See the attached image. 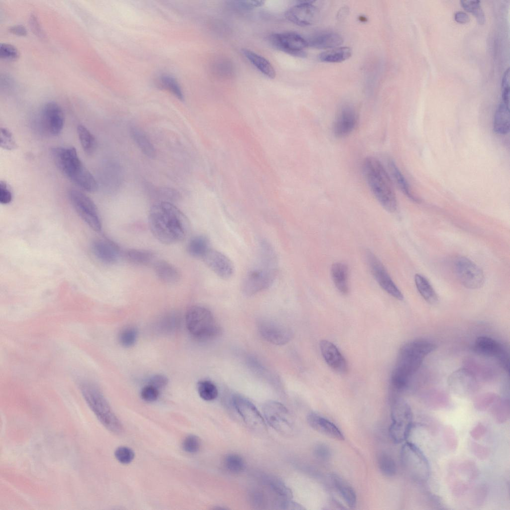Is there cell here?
Returning a JSON list of instances; mask_svg holds the SVG:
<instances>
[{
  "instance_id": "cell-1",
  "label": "cell",
  "mask_w": 510,
  "mask_h": 510,
  "mask_svg": "<svg viewBox=\"0 0 510 510\" xmlns=\"http://www.w3.org/2000/svg\"><path fill=\"white\" fill-rule=\"evenodd\" d=\"M148 224L153 236L166 245L183 241L190 228L186 216L171 202L166 201L156 202L151 207Z\"/></svg>"
},
{
  "instance_id": "cell-2",
  "label": "cell",
  "mask_w": 510,
  "mask_h": 510,
  "mask_svg": "<svg viewBox=\"0 0 510 510\" xmlns=\"http://www.w3.org/2000/svg\"><path fill=\"white\" fill-rule=\"evenodd\" d=\"M435 344L425 340L407 342L400 349L390 378L395 390H402L407 385L411 377L417 371L425 357L433 351Z\"/></svg>"
},
{
  "instance_id": "cell-3",
  "label": "cell",
  "mask_w": 510,
  "mask_h": 510,
  "mask_svg": "<svg viewBox=\"0 0 510 510\" xmlns=\"http://www.w3.org/2000/svg\"><path fill=\"white\" fill-rule=\"evenodd\" d=\"M51 154L57 167L69 179L86 191H96L97 181L81 161L75 148L54 147Z\"/></svg>"
},
{
  "instance_id": "cell-4",
  "label": "cell",
  "mask_w": 510,
  "mask_h": 510,
  "mask_svg": "<svg viewBox=\"0 0 510 510\" xmlns=\"http://www.w3.org/2000/svg\"><path fill=\"white\" fill-rule=\"evenodd\" d=\"M363 171L369 187L382 206L394 212L397 200L391 178L383 165L374 157H368L363 164Z\"/></svg>"
},
{
  "instance_id": "cell-5",
  "label": "cell",
  "mask_w": 510,
  "mask_h": 510,
  "mask_svg": "<svg viewBox=\"0 0 510 510\" xmlns=\"http://www.w3.org/2000/svg\"><path fill=\"white\" fill-rule=\"evenodd\" d=\"M80 389L88 406L103 426L113 433H121L122 424L100 389L91 382H84Z\"/></svg>"
},
{
  "instance_id": "cell-6",
  "label": "cell",
  "mask_w": 510,
  "mask_h": 510,
  "mask_svg": "<svg viewBox=\"0 0 510 510\" xmlns=\"http://www.w3.org/2000/svg\"><path fill=\"white\" fill-rule=\"evenodd\" d=\"M185 319L189 332L200 340H212L221 333V328L212 312L203 306L194 305L190 307Z\"/></svg>"
},
{
  "instance_id": "cell-7",
  "label": "cell",
  "mask_w": 510,
  "mask_h": 510,
  "mask_svg": "<svg viewBox=\"0 0 510 510\" xmlns=\"http://www.w3.org/2000/svg\"><path fill=\"white\" fill-rule=\"evenodd\" d=\"M402 464L409 475L415 481H426L430 475V465L422 451L414 444L406 442L400 453Z\"/></svg>"
},
{
  "instance_id": "cell-8",
  "label": "cell",
  "mask_w": 510,
  "mask_h": 510,
  "mask_svg": "<svg viewBox=\"0 0 510 510\" xmlns=\"http://www.w3.org/2000/svg\"><path fill=\"white\" fill-rule=\"evenodd\" d=\"M392 423L389 433L395 443H400L408 437L412 426V413L409 404L403 399H395L391 407Z\"/></svg>"
},
{
  "instance_id": "cell-9",
  "label": "cell",
  "mask_w": 510,
  "mask_h": 510,
  "mask_svg": "<svg viewBox=\"0 0 510 510\" xmlns=\"http://www.w3.org/2000/svg\"><path fill=\"white\" fill-rule=\"evenodd\" d=\"M265 421L276 431L289 436L293 431L294 422L289 410L279 402L269 400L262 407Z\"/></svg>"
},
{
  "instance_id": "cell-10",
  "label": "cell",
  "mask_w": 510,
  "mask_h": 510,
  "mask_svg": "<svg viewBox=\"0 0 510 510\" xmlns=\"http://www.w3.org/2000/svg\"><path fill=\"white\" fill-rule=\"evenodd\" d=\"M70 203L81 218L93 230L100 232L102 223L97 208L85 194L75 189L68 192Z\"/></svg>"
},
{
  "instance_id": "cell-11",
  "label": "cell",
  "mask_w": 510,
  "mask_h": 510,
  "mask_svg": "<svg viewBox=\"0 0 510 510\" xmlns=\"http://www.w3.org/2000/svg\"><path fill=\"white\" fill-rule=\"evenodd\" d=\"M453 268L456 276L465 287L477 289L483 285L485 277L482 270L469 258L457 257L454 261Z\"/></svg>"
},
{
  "instance_id": "cell-12",
  "label": "cell",
  "mask_w": 510,
  "mask_h": 510,
  "mask_svg": "<svg viewBox=\"0 0 510 510\" xmlns=\"http://www.w3.org/2000/svg\"><path fill=\"white\" fill-rule=\"evenodd\" d=\"M232 402L236 411L250 428L260 433L266 431L265 420L250 400L237 394L233 396Z\"/></svg>"
},
{
  "instance_id": "cell-13",
  "label": "cell",
  "mask_w": 510,
  "mask_h": 510,
  "mask_svg": "<svg viewBox=\"0 0 510 510\" xmlns=\"http://www.w3.org/2000/svg\"><path fill=\"white\" fill-rule=\"evenodd\" d=\"M275 274L274 267L265 265L261 268L251 270L246 275L242 283L244 294L252 296L267 289L273 283Z\"/></svg>"
},
{
  "instance_id": "cell-14",
  "label": "cell",
  "mask_w": 510,
  "mask_h": 510,
  "mask_svg": "<svg viewBox=\"0 0 510 510\" xmlns=\"http://www.w3.org/2000/svg\"><path fill=\"white\" fill-rule=\"evenodd\" d=\"M268 39L272 47L293 56L304 57V49L308 46L307 40L295 32H284L270 34Z\"/></svg>"
},
{
  "instance_id": "cell-15",
  "label": "cell",
  "mask_w": 510,
  "mask_h": 510,
  "mask_svg": "<svg viewBox=\"0 0 510 510\" xmlns=\"http://www.w3.org/2000/svg\"><path fill=\"white\" fill-rule=\"evenodd\" d=\"M366 257L371 272L379 285L394 298L401 300L403 296L378 257L370 251H367Z\"/></svg>"
},
{
  "instance_id": "cell-16",
  "label": "cell",
  "mask_w": 510,
  "mask_h": 510,
  "mask_svg": "<svg viewBox=\"0 0 510 510\" xmlns=\"http://www.w3.org/2000/svg\"><path fill=\"white\" fill-rule=\"evenodd\" d=\"M313 1H300L289 8L285 13V17L291 22L301 26L316 23L319 18L318 8Z\"/></svg>"
},
{
  "instance_id": "cell-17",
  "label": "cell",
  "mask_w": 510,
  "mask_h": 510,
  "mask_svg": "<svg viewBox=\"0 0 510 510\" xmlns=\"http://www.w3.org/2000/svg\"><path fill=\"white\" fill-rule=\"evenodd\" d=\"M474 350L481 355L496 357L504 369L509 372V353L506 348L495 339L487 336L478 338L475 342Z\"/></svg>"
},
{
  "instance_id": "cell-18",
  "label": "cell",
  "mask_w": 510,
  "mask_h": 510,
  "mask_svg": "<svg viewBox=\"0 0 510 510\" xmlns=\"http://www.w3.org/2000/svg\"><path fill=\"white\" fill-rule=\"evenodd\" d=\"M257 326L261 337L274 345H285L292 337V333L289 328L275 321L263 319L259 321Z\"/></svg>"
},
{
  "instance_id": "cell-19",
  "label": "cell",
  "mask_w": 510,
  "mask_h": 510,
  "mask_svg": "<svg viewBox=\"0 0 510 510\" xmlns=\"http://www.w3.org/2000/svg\"><path fill=\"white\" fill-rule=\"evenodd\" d=\"M41 120L45 130L51 135L57 136L62 131L65 118L63 110L57 103L50 102L45 104Z\"/></svg>"
},
{
  "instance_id": "cell-20",
  "label": "cell",
  "mask_w": 510,
  "mask_h": 510,
  "mask_svg": "<svg viewBox=\"0 0 510 510\" xmlns=\"http://www.w3.org/2000/svg\"><path fill=\"white\" fill-rule=\"evenodd\" d=\"M358 117L355 109L345 105L338 111L333 123V131L337 137H344L350 134L355 128Z\"/></svg>"
},
{
  "instance_id": "cell-21",
  "label": "cell",
  "mask_w": 510,
  "mask_h": 510,
  "mask_svg": "<svg viewBox=\"0 0 510 510\" xmlns=\"http://www.w3.org/2000/svg\"><path fill=\"white\" fill-rule=\"evenodd\" d=\"M202 258L207 265L221 278L228 279L233 275L234 271L233 263L222 253L210 249Z\"/></svg>"
},
{
  "instance_id": "cell-22",
  "label": "cell",
  "mask_w": 510,
  "mask_h": 510,
  "mask_svg": "<svg viewBox=\"0 0 510 510\" xmlns=\"http://www.w3.org/2000/svg\"><path fill=\"white\" fill-rule=\"evenodd\" d=\"M91 248L95 256L106 264L117 262L122 256V251L118 245L107 238L95 240Z\"/></svg>"
},
{
  "instance_id": "cell-23",
  "label": "cell",
  "mask_w": 510,
  "mask_h": 510,
  "mask_svg": "<svg viewBox=\"0 0 510 510\" xmlns=\"http://www.w3.org/2000/svg\"><path fill=\"white\" fill-rule=\"evenodd\" d=\"M319 346L323 358L331 369L341 374L348 371L346 360L334 344L323 340L320 341Z\"/></svg>"
},
{
  "instance_id": "cell-24",
  "label": "cell",
  "mask_w": 510,
  "mask_h": 510,
  "mask_svg": "<svg viewBox=\"0 0 510 510\" xmlns=\"http://www.w3.org/2000/svg\"><path fill=\"white\" fill-rule=\"evenodd\" d=\"M307 421L312 429L321 434L338 440L344 439L343 434L334 423L316 412H310Z\"/></svg>"
},
{
  "instance_id": "cell-25",
  "label": "cell",
  "mask_w": 510,
  "mask_h": 510,
  "mask_svg": "<svg viewBox=\"0 0 510 510\" xmlns=\"http://www.w3.org/2000/svg\"><path fill=\"white\" fill-rule=\"evenodd\" d=\"M307 42L308 46L316 48L331 49L341 45L343 39L335 32H324L313 36Z\"/></svg>"
},
{
  "instance_id": "cell-26",
  "label": "cell",
  "mask_w": 510,
  "mask_h": 510,
  "mask_svg": "<svg viewBox=\"0 0 510 510\" xmlns=\"http://www.w3.org/2000/svg\"><path fill=\"white\" fill-rule=\"evenodd\" d=\"M154 268L157 277L164 283L174 284L180 279V273L177 268L166 261H156Z\"/></svg>"
},
{
  "instance_id": "cell-27",
  "label": "cell",
  "mask_w": 510,
  "mask_h": 510,
  "mask_svg": "<svg viewBox=\"0 0 510 510\" xmlns=\"http://www.w3.org/2000/svg\"><path fill=\"white\" fill-rule=\"evenodd\" d=\"M331 275L338 291L343 294H347L349 290L348 266L341 262L333 263L331 268Z\"/></svg>"
},
{
  "instance_id": "cell-28",
  "label": "cell",
  "mask_w": 510,
  "mask_h": 510,
  "mask_svg": "<svg viewBox=\"0 0 510 510\" xmlns=\"http://www.w3.org/2000/svg\"><path fill=\"white\" fill-rule=\"evenodd\" d=\"M509 105L503 102L498 107L494 116L493 129L500 135L507 134L510 130Z\"/></svg>"
},
{
  "instance_id": "cell-29",
  "label": "cell",
  "mask_w": 510,
  "mask_h": 510,
  "mask_svg": "<svg viewBox=\"0 0 510 510\" xmlns=\"http://www.w3.org/2000/svg\"><path fill=\"white\" fill-rule=\"evenodd\" d=\"M129 130L132 138L141 151L148 158H154L156 156L155 148L145 133L134 126H131Z\"/></svg>"
},
{
  "instance_id": "cell-30",
  "label": "cell",
  "mask_w": 510,
  "mask_h": 510,
  "mask_svg": "<svg viewBox=\"0 0 510 510\" xmlns=\"http://www.w3.org/2000/svg\"><path fill=\"white\" fill-rule=\"evenodd\" d=\"M242 53L245 56L262 74L270 79L275 77V71L271 63L263 57L251 51L244 49Z\"/></svg>"
},
{
  "instance_id": "cell-31",
  "label": "cell",
  "mask_w": 510,
  "mask_h": 510,
  "mask_svg": "<svg viewBox=\"0 0 510 510\" xmlns=\"http://www.w3.org/2000/svg\"><path fill=\"white\" fill-rule=\"evenodd\" d=\"M332 481L346 504L350 508L355 507L357 503L356 493L353 488L340 476L333 474Z\"/></svg>"
},
{
  "instance_id": "cell-32",
  "label": "cell",
  "mask_w": 510,
  "mask_h": 510,
  "mask_svg": "<svg viewBox=\"0 0 510 510\" xmlns=\"http://www.w3.org/2000/svg\"><path fill=\"white\" fill-rule=\"evenodd\" d=\"M387 167L389 175L391 180L394 182L396 186L408 198L416 201L417 199L412 194L409 184L401 172L395 162L391 159L387 160Z\"/></svg>"
},
{
  "instance_id": "cell-33",
  "label": "cell",
  "mask_w": 510,
  "mask_h": 510,
  "mask_svg": "<svg viewBox=\"0 0 510 510\" xmlns=\"http://www.w3.org/2000/svg\"><path fill=\"white\" fill-rule=\"evenodd\" d=\"M126 258L136 265H146L152 263L155 259L153 252L144 249H130L124 253Z\"/></svg>"
},
{
  "instance_id": "cell-34",
  "label": "cell",
  "mask_w": 510,
  "mask_h": 510,
  "mask_svg": "<svg viewBox=\"0 0 510 510\" xmlns=\"http://www.w3.org/2000/svg\"><path fill=\"white\" fill-rule=\"evenodd\" d=\"M265 484L280 499H291L293 493L285 483L274 476L266 475L263 478Z\"/></svg>"
},
{
  "instance_id": "cell-35",
  "label": "cell",
  "mask_w": 510,
  "mask_h": 510,
  "mask_svg": "<svg viewBox=\"0 0 510 510\" xmlns=\"http://www.w3.org/2000/svg\"><path fill=\"white\" fill-rule=\"evenodd\" d=\"M352 55V50L348 47H336L321 53L319 59L327 63H340L349 59Z\"/></svg>"
},
{
  "instance_id": "cell-36",
  "label": "cell",
  "mask_w": 510,
  "mask_h": 510,
  "mask_svg": "<svg viewBox=\"0 0 510 510\" xmlns=\"http://www.w3.org/2000/svg\"><path fill=\"white\" fill-rule=\"evenodd\" d=\"M210 249L208 239L203 235L193 237L187 247L188 254L195 257L202 258Z\"/></svg>"
},
{
  "instance_id": "cell-37",
  "label": "cell",
  "mask_w": 510,
  "mask_h": 510,
  "mask_svg": "<svg viewBox=\"0 0 510 510\" xmlns=\"http://www.w3.org/2000/svg\"><path fill=\"white\" fill-rule=\"evenodd\" d=\"M414 280L416 288L421 296L430 304H435L438 296L428 280L420 274H416Z\"/></svg>"
},
{
  "instance_id": "cell-38",
  "label": "cell",
  "mask_w": 510,
  "mask_h": 510,
  "mask_svg": "<svg viewBox=\"0 0 510 510\" xmlns=\"http://www.w3.org/2000/svg\"><path fill=\"white\" fill-rule=\"evenodd\" d=\"M78 137L83 150L88 155L93 154L97 148V141L94 135L84 126L77 127Z\"/></svg>"
},
{
  "instance_id": "cell-39",
  "label": "cell",
  "mask_w": 510,
  "mask_h": 510,
  "mask_svg": "<svg viewBox=\"0 0 510 510\" xmlns=\"http://www.w3.org/2000/svg\"><path fill=\"white\" fill-rule=\"evenodd\" d=\"M158 86L172 93L180 100H183V94L176 80L172 76L162 75L158 80Z\"/></svg>"
},
{
  "instance_id": "cell-40",
  "label": "cell",
  "mask_w": 510,
  "mask_h": 510,
  "mask_svg": "<svg viewBox=\"0 0 510 510\" xmlns=\"http://www.w3.org/2000/svg\"><path fill=\"white\" fill-rule=\"evenodd\" d=\"M224 465L226 469L234 474L243 472L246 469V463L239 455L231 453L227 455L224 459Z\"/></svg>"
},
{
  "instance_id": "cell-41",
  "label": "cell",
  "mask_w": 510,
  "mask_h": 510,
  "mask_svg": "<svg viewBox=\"0 0 510 510\" xmlns=\"http://www.w3.org/2000/svg\"><path fill=\"white\" fill-rule=\"evenodd\" d=\"M197 390L200 396L206 401L215 399L218 395V390L215 384L208 380L198 382Z\"/></svg>"
},
{
  "instance_id": "cell-42",
  "label": "cell",
  "mask_w": 510,
  "mask_h": 510,
  "mask_svg": "<svg viewBox=\"0 0 510 510\" xmlns=\"http://www.w3.org/2000/svg\"><path fill=\"white\" fill-rule=\"evenodd\" d=\"M378 464L381 472L384 476L392 477L395 474V463L393 459L388 454L381 453L378 456Z\"/></svg>"
},
{
  "instance_id": "cell-43",
  "label": "cell",
  "mask_w": 510,
  "mask_h": 510,
  "mask_svg": "<svg viewBox=\"0 0 510 510\" xmlns=\"http://www.w3.org/2000/svg\"><path fill=\"white\" fill-rule=\"evenodd\" d=\"M460 2L465 10L472 13L476 17L479 24H483L485 23V14L479 0H461Z\"/></svg>"
},
{
  "instance_id": "cell-44",
  "label": "cell",
  "mask_w": 510,
  "mask_h": 510,
  "mask_svg": "<svg viewBox=\"0 0 510 510\" xmlns=\"http://www.w3.org/2000/svg\"><path fill=\"white\" fill-rule=\"evenodd\" d=\"M137 332L136 329L132 327H127L123 329L120 333L119 340L120 344L124 347L128 348L132 346L136 341Z\"/></svg>"
},
{
  "instance_id": "cell-45",
  "label": "cell",
  "mask_w": 510,
  "mask_h": 510,
  "mask_svg": "<svg viewBox=\"0 0 510 510\" xmlns=\"http://www.w3.org/2000/svg\"><path fill=\"white\" fill-rule=\"evenodd\" d=\"M0 145L1 148L10 150L17 147L12 133L7 128H0Z\"/></svg>"
},
{
  "instance_id": "cell-46",
  "label": "cell",
  "mask_w": 510,
  "mask_h": 510,
  "mask_svg": "<svg viewBox=\"0 0 510 510\" xmlns=\"http://www.w3.org/2000/svg\"><path fill=\"white\" fill-rule=\"evenodd\" d=\"M115 456L121 463L128 464L134 459V453L132 449L126 446H120L115 451Z\"/></svg>"
},
{
  "instance_id": "cell-47",
  "label": "cell",
  "mask_w": 510,
  "mask_h": 510,
  "mask_svg": "<svg viewBox=\"0 0 510 510\" xmlns=\"http://www.w3.org/2000/svg\"><path fill=\"white\" fill-rule=\"evenodd\" d=\"M200 447V441L199 438L194 435L186 437L183 441V450L190 453H194L198 451Z\"/></svg>"
},
{
  "instance_id": "cell-48",
  "label": "cell",
  "mask_w": 510,
  "mask_h": 510,
  "mask_svg": "<svg viewBox=\"0 0 510 510\" xmlns=\"http://www.w3.org/2000/svg\"><path fill=\"white\" fill-rule=\"evenodd\" d=\"M19 56L17 49L12 45L1 43L0 45V57L6 60H14Z\"/></svg>"
},
{
  "instance_id": "cell-49",
  "label": "cell",
  "mask_w": 510,
  "mask_h": 510,
  "mask_svg": "<svg viewBox=\"0 0 510 510\" xmlns=\"http://www.w3.org/2000/svg\"><path fill=\"white\" fill-rule=\"evenodd\" d=\"M140 395L144 401L152 402L157 399L159 396V390L158 389L148 384L142 388Z\"/></svg>"
},
{
  "instance_id": "cell-50",
  "label": "cell",
  "mask_w": 510,
  "mask_h": 510,
  "mask_svg": "<svg viewBox=\"0 0 510 510\" xmlns=\"http://www.w3.org/2000/svg\"><path fill=\"white\" fill-rule=\"evenodd\" d=\"M494 418L498 423H503L509 418V407L507 405L499 406L495 409L493 412Z\"/></svg>"
},
{
  "instance_id": "cell-51",
  "label": "cell",
  "mask_w": 510,
  "mask_h": 510,
  "mask_svg": "<svg viewBox=\"0 0 510 510\" xmlns=\"http://www.w3.org/2000/svg\"><path fill=\"white\" fill-rule=\"evenodd\" d=\"M502 92L503 102L510 103V71L508 68L505 72L502 81Z\"/></svg>"
},
{
  "instance_id": "cell-52",
  "label": "cell",
  "mask_w": 510,
  "mask_h": 510,
  "mask_svg": "<svg viewBox=\"0 0 510 510\" xmlns=\"http://www.w3.org/2000/svg\"><path fill=\"white\" fill-rule=\"evenodd\" d=\"M12 200V193L4 181L0 182V202L2 204H7Z\"/></svg>"
},
{
  "instance_id": "cell-53",
  "label": "cell",
  "mask_w": 510,
  "mask_h": 510,
  "mask_svg": "<svg viewBox=\"0 0 510 510\" xmlns=\"http://www.w3.org/2000/svg\"><path fill=\"white\" fill-rule=\"evenodd\" d=\"M233 2L234 6L238 9L246 10L259 7L264 3V1L262 0H237Z\"/></svg>"
},
{
  "instance_id": "cell-54",
  "label": "cell",
  "mask_w": 510,
  "mask_h": 510,
  "mask_svg": "<svg viewBox=\"0 0 510 510\" xmlns=\"http://www.w3.org/2000/svg\"><path fill=\"white\" fill-rule=\"evenodd\" d=\"M278 506L281 509L287 510H303L305 508L300 504L293 501L291 499H280Z\"/></svg>"
},
{
  "instance_id": "cell-55",
  "label": "cell",
  "mask_w": 510,
  "mask_h": 510,
  "mask_svg": "<svg viewBox=\"0 0 510 510\" xmlns=\"http://www.w3.org/2000/svg\"><path fill=\"white\" fill-rule=\"evenodd\" d=\"M314 454L316 457L322 460H327L330 456L329 448L324 444H318L315 447Z\"/></svg>"
},
{
  "instance_id": "cell-56",
  "label": "cell",
  "mask_w": 510,
  "mask_h": 510,
  "mask_svg": "<svg viewBox=\"0 0 510 510\" xmlns=\"http://www.w3.org/2000/svg\"><path fill=\"white\" fill-rule=\"evenodd\" d=\"M167 378L162 375H156L152 377L149 381V384L160 389L164 387L168 383Z\"/></svg>"
},
{
  "instance_id": "cell-57",
  "label": "cell",
  "mask_w": 510,
  "mask_h": 510,
  "mask_svg": "<svg viewBox=\"0 0 510 510\" xmlns=\"http://www.w3.org/2000/svg\"><path fill=\"white\" fill-rule=\"evenodd\" d=\"M159 194L160 197H162L165 200L166 199L167 202H170L169 200H176L179 197V194L177 191L168 188L160 189L159 191Z\"/></svg>"
},
{
  "instance_id": "cell-58",
  "label": "cell",
  "mask_w": 510,
  "mask_h": 510,
  "mask_svg": "<svg viewBox=\"0 0 510 510\" xmlns=\"http://www.w3.org/2000/svg\"><path fill=\"white\" fill-rule=\"evenodd\" d=\"M486 428L481 423L478 424L471 431V436L475 439H480L486 433Z\"/></svg>"
},
{
  "instance_id": "cell-59",
  "label": "cell",
  "mask_w": 510,
  "mask_h": 510,
  "mask_svg": "<svg viewBox=\"0 0 510 510\" xmlns=\"http://www.w3.org/2000/svg\"><path fill=\"white\" fill-rule=\"evenodd\" d=\"M487 491V489L483 485L480 486V487L477 489L475 493L474 494V496H475V498H474V500L476 501V503L479 504L483 502L486 497Z\"/></svg>"
},
{
  "instance_id": "cell-60",
  "label": "cell",
  "mask_w": 510,
  "mask_h": 510,
  "mask_svg": "<svg viewBox=\"0 0 510 510\" xmlns=\"http://www.w3.org/2000/svg\"><path fill=\"white\" fill-rule=\"evenodd\" d=\"M473 451L478 457L481 459L487 457L488 452L485 447H484L481 445H479V444H475L473 445Z\"/></svg>"
},
{
  "instance_id": "cell-61",
  "label": "cell",
  "mask_w": 510,
  "mask_h": 510,
  "mask_svg": "<svg viewBox=\"0 0 510 510\" xmlns=\"http://www.w3.org/2000/svg\"><path fill=\"white\" fill-rule=\"evenodd\" d=\"M11 33L19 36H25L27 34L25 27L22 25H15L9 28Z\"/></svg>"
},
{
  "instance_id": "cell-62",
  "label": "cell",
  "mask_w": 510,
  "mask_h": 510,
  "mask_svg": "<svg viewBox=\"0 0 510 510\" xmlns=\"http://www.w3.org/2000/svg\"><path fill=\"white\" fill-rule=\"evenodd\" d=\"M455 20L460 23H465L469 21V15L465 12L458 11L454 14Z\"/></svg>"
},
{
  "instance_id": "cell-63",
  "label": "cell",
  "mask_w": 510,
  "mask_h": 510,
  "mask_svg": "<svg viewBox=\"0 0 510 510\" xmlns=\"http://www.w3.org/2000/svg\"><path fill=\"white\" fill-rule=\"evenodd\" d=\"M30 21H31L30 25H31V27H32V28L34 30L35 32H37L40 35H41V29H40V28L39 27V25L38 24V21L37 20V19L34 16V15H32L31 19H30Z\"/></svg>"
},
{
  "instance_id": "cell-64",
  "label": "cell",
  "mask_w": 510,
  "mask_h": 510,
  "mask_svg": "<svg viewBox=\"0 0 510 510\" xmlns=\"http://www.w3.org/2000/svg\"><path fill=\"white\" fill-rule=\"evenodd\" d=\"M253 503L259 505L262 503V496L258 493L255 494L252 497Z\"/></svg>"
}]
</instances>
